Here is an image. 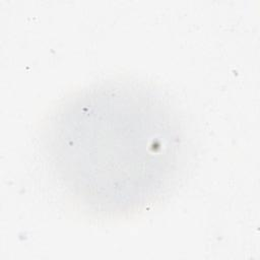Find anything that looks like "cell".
I'll return each instance as SVG.
<instances>
[{
	"label": "cell",
	"instance_id": "6da1fadb",
	"mask_svg": "<svg viewBox=\"0 0 260 260\" xmlns=\"http://www.w3.org/2000/svg\"><path fill=\"white\" fill-rule=\"evenodd\" d=\"M43 139L62 188L102 217L135 214L161 200L187 150L170 104L153 88L130 81L104 82L67 99Z\"/></svg>",
	"mask_w": 260,
	"mask_h": 260
}]
</instances>
